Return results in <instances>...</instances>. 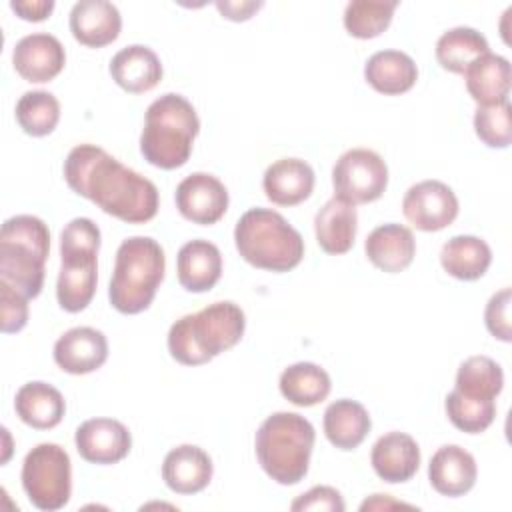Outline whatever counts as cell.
I'll use <instances>...</instances> for the list:
<instances>
[{"label":"cell","mask_w":512,"mask_h":512,"mask_svg":"<svg viewBox=\"0 0 512 512\" xmlns=\"http://www.w3.org/2000/svg\"><path fill=\"white\" fill-rule=\"evenodd\" d=\"M64 180L74 194L128 224L152 220L160 206L158 188L152 180L124 166L96 144H78L68 152Z\"/></svg>","instance_id":"obj_1"},{"label":"cell","mask_w":512,"mask_h":512,"mask_svg":"<svg viewBox=\"0 0 512 512\" xmlns=\"http://www.w3.org/2000/svg\"><path fill=\"white\" fill-rule=\"evenodd\" d=\"M246 328L242 308L230 300L214 302L178 318L168 330V352L184 366H200L236 346Z\"/></svg>","instance_id":"obj_2"},{"label":"cell","mask_w":512,"mask_h":512,"mask_svg":"<svg viewBox=\"0 0 512 512\" xmlns=\"http://www.w3.org/2000/svg\"><path fill=\"white\" fill-rule=\"evenodd\" d=\"M198 132L200 120L194 106L184 96L168 92L146 110L140 152L156 168H180L188 162Z\"/></svg>","instance_id":"obj_3"},{"label":"cell","mask_w":512,"mask_h":512,"mask_svg":"<svg viewBox=\"0 0 512 512\" xmlns=\"http://www.w3.org/2000/svg\"><path fill=\"white\" fill-rule=\"evenodd\" d=\"M240 256L254 268L288 272L304 258V240L288 220L270 208H250L234 228Z\"/></svg>","instance_id":"obj_4"},{"label":"cell","mask_w":512,"mask_h":512,"mask_svg":"<svg viewBox=\"0 0 512 512\" xmlns=\"http://www.w3.org/2000/svg\"><path fill=\"white\" fill-rule=\"evenodd\" d=\"M316 432L296 412H274L256 432V456L262 470L278 484H298L310 466Z\"/></svg>","instance_id":"obj_5"},{"label":"cell","mask_w":512,"mask_h":512,"mask_svg":"<svg viewBox=\"0 0 512 512\" xmlns=\"http://www.w3.org/2000/svg\"><path fill=\"white\" fill-rule=\"evenodd\" d=\"M166 256L150 236L126 238L116 250L114 272L108 288L110 304L120 314L144 312L162 284Z\"/></svg>","instance_id":"obj_6"},{"label":"cell","mask_w":512,"mask_h":512,"mask_svg":"<svg viewBox=\"0 0 512 512\" xmlns=\"http://www.w3.org/2000/svg\"><path fill=\"white\" fill-rule=\"evenodd\" d=\"M50 252V230L38 216L18 214L0 230V280L36 298L44 286V264Z\"/></svg>","instance_id":"obj_7"},{"label":"cell","mask_w":512,"mask_h":512,"mask_svg":"<svg viewBox=\"0 0 512 512\" xmlns=\"http://www.w3.org/2000/svg\"><path fill=\"white\" fill-rule=\"evenodd\" d=\"M100 230L90 218H74L60 232L62 266L56 282V300L62 310L82 312L96 294Z\"/></svg>","instance_id":"obj_8"},{"label":"cell","mask_w":512,"mask_h":512,"mask_svg":"<svg viewBox=\"0 0 512 512\" xmlns=\"http://www.w3.org/2000/svg\"><path fill=\"white\" fill-rule=\"evenodd\" d=\"M22 488L38 510L56 512L72 494V462L68 452L52 442L34 446L22 462Z\"/></svg>","instance_id":"obj_9"},{"label":"cell","mask_w":512,"mask_h":512,"mask_svg":"<svg viewBox=\"0 0 512 512\" xmlns=\"http://www.w3.org/2000/svg\"><path fill=\"white\" fill-rule=\"evenodd\" d=\"M332 186L336 198L354 206L374 202L388 186V166L374 150H346L332 168Z\"/></svg>","instance_id":"obj_10"},{"label":"cell","mask_w":512,"mask_h":512,"mask_svg":"<svg viewBox=\"0 0 512 512\" xmlns=\"http://www.w3.org/2000/svg\"><path fill=\"white\" fill-rule=\"evenodd\" d=\"M404 218L422 232H438L458 216L454 190L440 180H422L408 188L402 198Z\"/></svg>","instance_id":"obj_11"},{"label":"cell","mask_w":512,"mask_h":512,"mask_svg":"<svg viewBox=\"0 0 512 512\" xmlns=\"http://www.w3.org/2000/svg\"><path fill=\"white\" fill-rule=\"evenodd\" d=\"M178 212L200 226L216 224L228 210L226 186L208 172H194L186 176L176 188Z\"/></svg>","instance_id":"obj_12"},{"label":"cell","mask_w":512,"mask_h":512,"mask_svg":"<svg viewBox=\"0 0 512 512\" xmlns=\"http://www.w3.org/2000/svg\"><path fill=\"white\" fill-rule=\"evenodd\" d=\"M74 444L78 454L90 464H116L132 448L130 430L114 418H90L76 428Z\"/></svg>","instance_id":"obj_13"},{"label":"cell","mask_w":512,"mask_h":512,"mask_svg":"<svg viewBox=\"0 0 512 512\" xmlns=\"http://www.w3.org/2000/svg\"><path fill=\"white\" fill-rule=\"evenodd\" d=\"M12 64L26 82L42 84L54 80L64 70L66 52L56 36L48 32H36L16 42Z\"/></svg>","instance_id":"obj_14"},{"label":"cell","mask_w":512,"mask_h":512,"mask_svg":"<svg viewBox=\"0 0 512 512\" xmlns=\"http://www.w3.org/2000/svg\"><path fill=\"white\" fill-rule=\"evenodd\" d=\"M108 358L106 336L90 326L66 330L54 344V362L68 374H90L104 366Z\"/></svg>","instance_id":"obj_15"},{"label":"cell","mask_w":512,"mask_h":512,"mask_svg":"<svg viewBox=\"0 0 512 512\" xmlns=\"http://www.w3.org/2000/svg\"><path fill=\"white\" fill-rule=\"evenodd\" d=\"M120 30L122 16L112 2L80 0L70 10V32L82 46H108L120 36Z\"/></svg>","instance_id":"obj_16"},{"label":"cell","mask_w":512,"mask_h":512,"mask_svg":"<svg viewBox=\"0 0 512 512\" xmlns=\"http://www.w3.org/2000/svg\"><path fill=\"white\" fill-rule=\"evenodd\" d=\"M376 476L388 484L408 482L420 468V448L406 432H388L380 436L370 452Z\"/></svg>","instance_id":"obj_17"},{"label":"cell","mask_w":512,"mask_h":512,"mask_svg":"<svg viewBox=\"0 0 512 512\" xmlns=\"http://www.w3.org/2000/svg\"><path fill=\"white\" fill-rule=\"evenodd\" d=\"M476 476L478 468L474 456L456 444L440 446L428 464V480L432 488L448 498H458L470 492L476 484Z\"/></svg>","instance_id":"obj_18"},{"label":"cell","mask_w":512,"mask_h":512,"mask_svg":"<svg viewBox=\"0 0 512 512\" xmlns=\"http://www.w3.org/2000/svg\"><path fill=\"white\" fill-rule=\"evenodd\" d=\"M210 456L194 444H180L172 448L162 462V480L176 494H196L212 480Z\"/></svg>","instance_id":"obj_19"},{"label":"cell","mask_w":512,"mask_h":512,"mask_svg":"<svg viewBox=\"0 0 512 512\" xmlns=\"http://www.w3.org/2000/svg\"><path fill=\"white\" fill-rule=\"evenodd\" d=\"M314 170L300 158H280L270 164L262 178L266 198L276 206H296L314 190Z\"/></svg>","instance_id":"obj_20"},{"label":"cell","mask_w":512,"mask_h":512,"mask_svg":"<svg viewBox=\"0 0 512 512\" xmlns=\"http://www.w3.org/2000/svg\"><path fill=\"white\" fill-rule=\"evenodd\" d=\"M110 76L122 90L144 94L162 80V64L152 48L130 44L112 56Z\"/></svg>","instance_id":"obj_21"},{"label":"cell","mask_w":512,"mask_h":512,"mask_svg":"<svg viewBox=\"0 0 512 512\" xmlns=\"http://www.w3.org/2000/svg\"><path fill=\"white\" fill-rule=\"evenodd\" d=\"M176 272L184 290L194 294L208 292L222 276V254L208 240H190L178 250Z\"/></svg>","instance_id":"obj_22"},{"label":"cell","mask_w":512,"mask_h":512,"mask_svg":"<svg viewBox=\"0 0 512 512\" xmlns=\"http://www.w3.org/2000/svg\"><path fill=\"white\" fill-rule=\"evenodd\" d=\"M364 250L368 260L378 270L396 274L412 264L416 254V240L410 228L390 222L374 228L368 234Z\"/></svg>","instance_id":"obj_23"},{"label":"cell","mask_w":512,"mask_h":512,"mask_svg":"<svg viewBox=\"0 0 512 512\" xmlns=\"http://www.w3.org/2000/svg\"><path fill=\"white\" fill-rule=\"evenodd\" d=\"M316 242L326 254H346L356 240L358 214L354 204L342 198H330L314 218Z\"/></svg>","instance_id":"obj_24"},{"label":"cell","mask_w":512,"mask_h":512,"mask_svg":"<svg viewBox=\"0 0 512 512\" xmlns=\"http://www.w3.org/2000/svg\"><path fill=\"white\" fill-rule=\"evenodd\" d=\"M18 418L36 430H50L58 426L66 412L64 396L52 384L34 380L18 388L14 398Z\"/></svg>","instance_id":"obj_25"},{"label":"cell","mask_w":512,"mask_h":512,"mask_svg":"<svg viewBox=\"0 0 512 512\" xmlns=\"http://www.w3.org/2000/svg\"><path fill=\"white\" fill-rule=\"evenodd\" d=\"M366 82L384 96L408 92L418 80L416 62L400 50L374 52L364 66Z\"/></svg>","instance_id":"obj_26"},{"label":"cell","mask_w":512,"mask_h":512,"mask_svg":"<svg viewBox=\"0 0 512 512\" xmlns=\"http://www.w3.org/2000/svg\"><path fill=\"white\" fill-rule=\"evenodd\" d=\"M466 90L478 106L500 104L510 92V62L498 54H484L464 70Z\"/></svg>","instance_id":"obj_27"},{"label":"cell","mask_w":512,"mask_h":512,"mask_svg":"<svg viewBox=\"0 0 512 512\" xmlns=\"http://www.w3.org/2000/svg\"><path fill=\"white\" fill-rule=\"evenodd\" d=\"M372 428L368 410L350 398L332 402L324 412V434L338 450L358 448Z\"/></svg>","instance_id":"obj_28"},{"label":"cell","mask_w":512,"mask_h":512,"mask_svg":"<svg viewBox=\"0 0 512 512\" xmlns=\"http://www.w3.org/2000/svg\"><path fill=\"white\" fill-rule=\"evenodd\" d=\"M492 262L490 246L470 234H460L450 238L440 250L442 268L456 280L472 282L486 274Z\"/></svg>","instance_id":"obj_29"},{"label":"cell","mask_w":512,"mask_h":512,"mask_svg":"<svg viewBox=\"0 0 512 512\" xmlns=\"http://www.w3.org/2000/svg\"><path fill=\"white\" fill-rule=\"evenodd\" d=\"M280 392L294 406H314L328 398L332 382L328 372L314 362H296L280 374Z\"/></svg>","instance_id":"obj_30"},{"label":"cell","mask_w":512,"mask_h":512,"mask_svg":"<svg viewBox=\"0 0 512 512\" xmlns=\"http://www.w3.org/2000/svg\"><path fill=\"white\" fill-rule=\"evenodd\" d=\"M488 40L470 26H456L446 30L436 42L438 64L454 74H464V70L480 56L488 54Z\"/></svg>","instance_id":"obj_31"},{"label":"cell","mask_w":512,"mask_h":512,"mask_svg":"<svg viewBox=\"0 0 512 512\" xmlns=\"http://www.w3.org/2000/svg\"><path fill=\"white\" fill-rule=\"evenodd\" d=\"M504 386V372L490 356H470L456 372V388L460 394L476 400H494Z\"/></svg>","instance_id":"obj_32"},{"label":"cell","mask_w":512,"mask_h":512,"mask_svg":"<svg viewBox=\"0 0 512 512\" xmlns=\"http://www.w3.org/2000/svg\"><path fill=\"white\" fill-rule=\"evenodd\" d=\"M14 114L16 122L28 136H48L58 126L60 102L46 90H30L20 96Z\"/></svg>","instance_id":"obj_33"},{"label":"cell","mask_w":512,"mask_h":512,"mask_svg":"<svg viewBox=\"0 0 512 512\" xmlns=\"http://www.w3.org/2000/svg\"><path fill=\"white\" fill-rule=\"evenodd\" d=\"M396 8L398 0H352L344 10V28L360 40L376 38L390 26Z\"/></svg>","instance_id":"obj_34"},{"label":"cell","mask_w":512,"mask_h":512,"mask_svg":"<svg viewBox=\"0 0 512 512\" xmlns=\"http://www.w3.org/2000/svg\"><path fill=\"white\" fill-rule=\"evenodd\" d=\"M448 420L466 434L484 432L496 418V402L494 400H476L452 390L444 402Z\"/></svg>","instance_id":"obj_35"},{"label":"cell","mask_w":512,"mask_h":512,"mask_svg":"<svg viewBox=\"0 0 512 512\" xmlns=\"http://www.w3.org/2000/svg\"><path fill=\"white\" fill-rule=\"evenodd\" d=\"M474 132L488 148H508L512 142L510 102L478 106L474 114Z\"/></svg>","instance_id":"obj_36"},{"label":"cell","mask_w":512,"mask_h":512,"mask_svg":"<svg viewBox=\"0 0 512 512\" xmlns=\"http://www.w3.org/2000/svg\"><path fill=\"white\" fill-rule=\"evenodd\" d=\"M28 322V298L0 280V330L4 334L20 332Z\"/></svg>","instance_id":"obj_37"},{"label":"cell","mask_w":512,"mask_h":512,"mask_svg":"<svg viewBox=\"0 0 512 512\" xmlns=\"http://www.w3.org/2000/svg\"><path fill=\"white\" fill-rule=\"evenodd\" d=\"M510 302H512V290L502 288L500 292L492 294V298L486 304L484 310V322L488 332L502 340L510 342L512 340V326H510Z\"/></svg>","instance_id":"obj_38"},{"label":"cell","mask_w":512,"mask_h":512,"mask_svg":"<svg viewBox=\"0 0 512 512\" xmlns=\"http://www.w3.org/2000/svg\"><path fill=\"white\" fill-rule=\"evenodd\" d=\"M344 500L340 492L332 486H314L308 492L300 494L292 504L290 510L306 512V510H326V512H344Z\"/></svg>","instance_id":"obj_39"},{"label":"cell","mask_w":512,"mask_h":512,"mask_svg":"<svg viewBox=\"0 0 512 512\" xmlns=\"http://www.w3.org/2000/svg\"><path fill=\"white\" fill-rule=\"evenodd\" d=\"M264 6L262 0H218L216 8L218 12L232 22H244L250 20L260 8Z\"/></svg>","instance_id":"obj_40"},{"label":"cell","mask_w":512,"mask_h":512,"mask_svg":"<svg viewBox=\"0 0 512 512\" xmlns=\"http://www.w3.org/2000/svg\"><path fill=\"white\" fill-rule=\"evenodd\" d=\"M10 8L28 22H42L54 10V0H14Z\"/></svg>","instance_id":"obj_41"},{"label":"cell","mask_w":512,"mask_h":512,"mask_svg":"<svg viewBox=\"0 0 512 512\" xmlns=\"http://www.w3.org/2000/svg\"><path fill=\"white\" fill-rule=\"evenodd\" d=\"M392 508H414V506L406 504V502H398L390 494H372L370 498H366L360 504L362 512H366V510H392Z\"/></svg>","instance_id":"obj_42"},{"label":"cell","mask_w":512,"mask_h":512,"mask_svg":"<svg viewBox=\"0 0 512 512\" xmlns=\"http://www.w3.org/2000/svg\"><path fill=\"white\" fill-rule=\"evenodd\" d=\"M2 430H4V434H6V444H8V430H6V428H2ZM8 450H10V448H6V456H4V460H2V464L8 460Z\"/></svg>","instance_id":"obj_43"}]
</instances>
